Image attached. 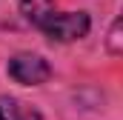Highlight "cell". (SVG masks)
Listing matches in <instances>:
<instances>
[{
	"label": "cell",
	"mask_w": 123,
	"mask_h": 120,
	"mask_svg": "<svg viewBox=\"0 0 123 120\" xmlns=\"http://www.w3.org/2000/svg\"><path fill=\"white\" fill-rule=\"evenodd\" d=\"M52 12H55V0H20V14H23V20L31 23L34 29H37Z\"/></svg>",
	"instance_id": "obj_4"
},
{
	"label": "cell",
	"mask_w": 123,
	"mask_h": 120,
	"mask_svg": "<svg viewBox=\"0 0 123 120\" xmlns=\"http://www.w3.org/2000/svg\"><path fill=\"white\" fill-rule=\"evenodd\" d=\"M37 29L43 31L49 40H57V43H72V40H83L89 29H92V20L86 12H52Z\"/></svg>",
	"instance_id": "obj_1"
},
{
	"label": "cell",
	"mask_w": 123,
	"mask_h": 120,
	"mask_svg": "<svg viewBox=\"0 0 123 120\" xmlns=\"http://www.w3.org/2000/svg\"><path fill=\"white\" fill-rule=\"evenodd\" d=\"M106 46H109V54H112V57H117V54H120V17L112 23V31H109Z\"/></svg>",
	"instance_id": "obj_5"
},
{
	"label": "cell",
	"mask_w": 123,
	"mask_h": 120,
	"mask_svg": "<svg viewBox=\"0 0 123 120\" xmlns=\"http://www.w3.org/2000/svg\"><path fill=\"white\" fill-rule=\"evenodd\" d=\"M0 120H43V114L20 97L0 94Z\"/></svg>",
	"instance_id": "obj_3"
},
{
	"label": "cell",
	"mask_w": 123,
	"mask_h": 120,
	"mask_svg": "<svg viewBox=\"0 0 123 120\" xmlns=\"http://www.w3.org/2000/svg\"><path fill=\"white\" fill-rule=\"evenodd\" d=\"M9 77L20 86H43L49 77H52V66L43 54H34V52H20L14 57H9L6 66Z\"/></svg>",
	"instance_id": "obj_2"
}]
</instances>
